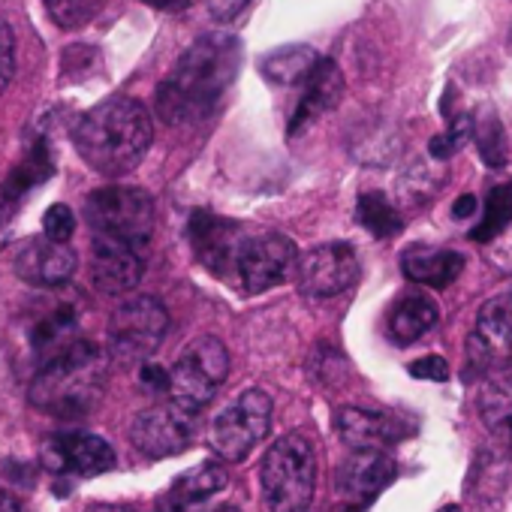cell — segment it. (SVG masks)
<instances>
[{"label": "cell", "instance_id": "25", "mask_svg": "<svg viewBox=\"0 0 512 512\" xmlns=\"http://www.w3.org/2000/svg\"><path fill=\"white\" fill-rule=\"evenodd\" d=\"M356 220L377 238H392L404 229V220H401V211L389 202L386 193H362L359 202H356Z\"/></svg>", "mask_w": 512, "mask_h": 512}, {"label": "cell", "instance_id": "17", "mask_svg": "<svg viewBox=\"0 0 512 512\" xmlns=\"http://www.w3.org/2000/svg\"><path fill=\"white\" fill-rule=\"evenodd\" d=\"M79 320H82V302L79 296L70 299V296H58L55 302H49L37 317L28 320V350L37 356V359H52L55 353H61L64 347H70L76 338V329H79Z\"/></svg>", "mask_w": 512, "mask_h": 512}, {"label": "cell", "instance_id": "29", "mask_svg": "<svg viewBox=\"0 0 512 512\" xmlns=\"http://www.w3.org/2000/svg\"><path fill=\"white\" fill-rule=\"evenodd\" d=\"M73 232H76V214L70 211V205L58 202V205H52L43 214V235L46 238L61 241V244H70Z\"/></svg>", "mask_w": 512, "mask_h": 512}, {"label": "cell", "instance_id": "6", "mask_svg": "<svg viewBox=\"0 0 512 512\" xmlns=\"http://www.w3.org/2000/svg\"><path fill=\"white\" fill-rule=\"evenodd\" d=\"M272 398L263 389H244L211 422V446L223 461H244L272 428Z\"/></svg>", "mask_w": 512, "mask_h": 512}, {"label": "cell", "instance_id": "18", "mask_svg": "<svg viewBox=\"0 0 512 512\" xmlns=\"http://www.w3.org/2000/svg\"><path fill=\"white\" fill-rule=\"evenodd\" d=\"M392 479H395V461L383 449H362V452H353L338 467V494L350 506H365Z\"/></svg>", "mask_w": 512, "mask_h": 512}, {"label": "cell", "instance_id": "30", "mask_svg": "<svg viewBox=\"0 0 512 512\" xmlns=\"http://www.w3.org/2000/svg\"><path fill=\"white\" fill-rule=\"evenodd\" d=\"M13 76H16V34L0 19V94L10 88Z\"/></svg>", "mask_w": 512, "mask_h": 512}, {"label": "cell", "instance_id": "5", "mask_svg": "<svg viewBox=\"0 0 512 512\" xmlns=\"http://www.w3.org/2000/svg\"><path fill=\"white\" fill-rule=\"evenodd\" d=\"M85 217L94 235L124 241L145 253L154 229V199L142 187H100L85 199Z\"/></svg>", "mask_w": 512, "mask_h": 512}, {"label": "cell", "instance_id": "19", "mask_svg": "<svg viewBox=\"0 0 512 512\" xmlns=\"http://www.w3.org/2000/svg\"><path fill=\"white\" fill-rule=\"evenodd\" d=\"M344 97V73L332 58H320L314 73L305 82V94L290 118V139L302 136L311 124H317L326 112H332Z\"/></svg>", "mask_w": 512, "mask_h": 512}, {"label": "cell", "instance_id": "13", "mask_svg": "<svg viewBox=\"0 0 512 512\" xmlns=\"http://www.w3.org/2000/svg\"><path fill=\"white\" fill-rule=\"evenodd\" d=\"M40 461L52 473H70V476H97L115 467V449L88 431H70V434H52L40 446Z\"/></svg>", "mask_w": 512, "mask_h": 512}, {"label": "cell", "instance_id": "31", "mask_svg": "<svg viewBox=\"0 0 512 512\" xmlns=\"http://www.w3.org/2000/svg\"><path fill=\"white\" fill-rule=\"evenodd\" d=\"M410 377L416 380H431V383H443L449 380V362L443 356H422L410 365Z\"/></svg>", "mask_w": 512, "mask_h": 512}, {"label": "cell", "instance_id": "9", "mask_svg": "<svg viewBox=\"0 0 512 512\" xmlns=\"http://www.w3.org/2000/svg\"><path fill=\"white\" fill-rule=\"evenodd\" d=\"M296 263H299L296 241L281 232H269V235L244 238L235 260V272L241 278V287L256 296L287 284L296 275Z\"/></svg>", "mask_w": 512, "mask_h": 512}, {"label": "cell", "instance_id": "11", "mask_svg": "<svg viewBox=\"0 0 512 512\" xmlns=\"http://www.w3.org/2000/svg\"><path fill=\"white\" fill-rule=\"evenodd\" d=\"M359 278V256L347 241H329L308 250L296 263L299 290L311 299H332L347 293Z\"/></svg>", "mask_w": 512, "mask_h": 512}, {"label": "cell", "instance_id": "36", "mask_svg": "<svg viewBox=\"0 0 512 512\" xmlns=\"http://www.w3.org/2000/svg\"><path fill=\"white\" fill-rule=\"evenodd\" d=\"M142 4L151 10H160V13H181V10H187L190 0H142Z\"/></svg>", "mask_w": 512, "mask_h": 512}, {"label": "cell", "instance_id": "40", "mask_svg": "<svg viewBox=\"0 0 512 512\" xmlns=\"http://www.w3.org/2000/svg\"><path fill=\"white\" fill-rule=\"evenodd\" d=\"M437 512H461V506H455V503H449V506H440Z\"/></svg>", "mask_w": 512, "mask_h": 512}, {"label": "cell", "instance_id": "22", "mask_svg": "<svg viewBox=\"0 0 512 512\" xmlns=\"http://www.w3.org/2000/svg\"><path fill=\"white\" fill-rule=\"evenodd\" d=\"M401 272L413 284H422L431 290H446L464 272V256L449 247L410 244L401 253Z\"/></svg>", "mask_w": 512, "mask_h": 512}, {"label": "cell", "instance_id": "34", "mask_svg": "<svg viewBox=\"0 0 512 512\" xmlns=\"http://www.w3.org/2000/svg\"><path fill=\"white\" fill-rule=\"evenodd\" d=\"M244 4H247V0H211V13L217 19H232L235 13L244 10Z\"/></svg>", "mask_w": 512, "mask_h": 512}, {"label": "cell", "instance_id": "41", "mask_svg": "<svg viewBox=\"0 0 512 512\" xmlns=\"http://www.w3.org/2000/svg\"><path fill=\"white\" fill-rule=\"evenodd\" d=\"M214 512H241L238 506H223V509H214Z\"/></svg>", "mask_w": 512, "mask_h": 512}, {"label": "cell", "instance_id": "32", "mask_svg": "<svg viewBox=\"0 0 512 512\" xmlns=\"http://www.w3.org/2000/svg\"><path fill=\"white\" fill-rule=\"evenodd\" d=\"M139 383L151 392H163L169 389V371L160 368V365H142L139 368Z\"/></svg>", "mask_w": 512, "mask_h": 512}, {"label": "cell", "instance_id": "14", "mask_svg": "<svg viewBox=\"0 0 512 512\" xmlns=\"http://www.w3.org/2000/svg\"><path fill=\"white\" fill-rule=\"evenodd\" d=\"M79 269V256L70 244L52 241L46 235H37L25 241L16 253V275L40 290H58L73 281Z\"/></svg>", "mask_w": 512, "mask_h": 512}, {"label": "cell", "instance_id": "24", "mask_svg": "<svg viewBox=\"0 0 512 512\" xmlns=\"http://www.w3.org/2000/svg\"><path fill=\"white\" fill-rule=\"evenodd\" d=\"M317 64H320L317 49L296 43V46H281V49L263 55L260 73L278 88H293V85H305Z\"/></svg>", "mask_w": 512, "mask_h": 512}, {"label": "cell", "instance_id": "10", "mask_svg": "<svg viewBox=\"0 0 512 512\" xmlns=\"http://www.w3.org/2000/svg\"><path fill=\"white\" fill-rule=\"evenodd\" d=\"M199 428V413L187 410L175 401L157 404L142 410L133 425H130V440L133 446L145 455V458H169V455H181Z\"/></svg>", "mask_w": 512, "mask_h": 512}, {"label": "cell", "instance_id": "39", "mask_svg": "<svg viewBox=\"0 0 512 512\" xmlns=\"http://www.w3.org/2000/svg\"><path fill=\"white\" fill-rule=\"evenodd\" d=\"M503 434H506V443H509V452H512V413L503 419Z\"/></svg>", "mask_w": 512, "mask_h": 512}, {"label": "cell", "instance_id": "15", "mask_svg": "<svg viewBox=\"0 0 512 512\" xmlns=\"http://www.w3.org/2000/svg\"><path fill=\"white\" fill-rule=\"evenodd\" d=\"M190 241H193L196 260L208 272L223 275L226 269H235L238 250L244 244V232L232 220L214 217L208 211H193V217H190Z\"/></svg>", "mask_w": 512, "mask_h": 512}, {"label": "cell", "instance_id": "21", "mask_svg": "<svg viewBox=\"0 0 512 512\" xmlns=\"http://www.w3.org/2000/svg\"><path fill=\"white\" fill-rule=\"evenodd\" d=\"M226 482H229V476L217 461L196 464L172 479V485L157 497L151 512H190L193 506L220 494L226 488Z\"/></svg>", "mask_w": 512, "mask_h": 512}, {"label": "cell", "instance_id": "7", "mask_svg": "<svg viewBox=\"0 0 512 512\" xmlns=\"http://www.w3.org/2000/svg\"><path fill=\"white\" fill-rule=\"evenodd\" d=\"M226 374H229V353L223 341L211 335L196 338L169 371L172 401L199 413L208 401H214Z\"/></svg>", "mask_w": 512, "mask_h": 512}, {"label": "cell", "instance_id": "26", "mask_svg": "<svg viewBox=\"0 0 512 512\" xmlns=\"http://www.w3.org/2000/svg\"><path fill=\"white\" fill-rule=\"evenodd\" d=\"M473 142L479 148V157L485 160V166L500 169L506 163V133L500 118L491 109H482L473 118Z\"/></svg>", "mask_w": 512, "mask_h": 512}, {"label": "cell", "instance_id": "4", "mask_svg": "<svg viewBox=\"0 0 512 512\" xmlns=\"http://www.w3.org/2000/svg\"><path fill=\"white\" fill-rule=\"evenodd\" d=\"M263 500L272 512H305L317 491V449L305 434L278 437L260 467Z\"/></svg>", "mask_w": 512, "mask_h": 512}, {"label": "cell", "instance_id": "38", "mask_svg": "<svg viewBox=\"0 0 512 512\" xmlns=\"http://www.w3.org/2000/svg\"><path fill=\"white\" fill-rule=\"evenodd\" d=\"M85 512H133L130 506H118V503H94Z\"/></svg>", "mask_w": 512, "mask_h": 512}, {"label": "cell", "instance_id": "37", "mask_svg": "<svg viewBox=\"0 0 512 512\" xmlns=\"http://www.w3.org/2000/svg\"><path fill=\"white\" fill-rule=\"evenodd\" d=\"M0 512H22V506L16 503V497H13V494L0 491Z\"/></svg>", "mask_w": 512, "mask_h": 512}, {"label": "cell", "instance_id": "20", "mask_svg": "<svg viewBox=\"0 0 512 512\" xmlns=\"http://www.w3.org/2000/svg\"><path fill=\"white\" fill-rule=\"evenodd\" d=\"M335 428L353 452H362V449H383L386 452L389 443H398L407 437V428L401 419H395L389 413H377V410H362V407L338 410Z\"/></svg>", "mask_w": 512, "mask_h": 512}, {"label": "cell", "instance_id": "12", "mask_svg": "<svg viewBox=\"0 0 512 512\" xmlns=\"http://www.w3.org/2000/svg\"><path fill=\"white\" fill-rule=\"evenodd\" d=\"M470 356L491 374L512 371V293H500L479 308L470 335Z\"/></svg>", "mask_w": 512, "mask_h": 512}, {"label": "cell", "instance_id": "27", "mask_svg": "<svg viewBox=\"0 0 512 512\" xmlns=\"http://www.w3.org/2000/svg\"><path fill=\"white\" fill-rule=\"evenodd\" d=\"M512 223V181L509 184H500L488 193V202H485V217L479 220V226L470 232L473 241H491L497 238L506 226Z\"/></svg>", "mask_w": 512, "mask_h": 512}, {"label": "cell", "instance_id": "3", "mask_svg": "<svg viewBox=\"0 0 512 512\" xmlns=\"http://www.w3.org/2000/svg\"><path fill=\"white\" fill-rule=\"evenodd\" d=\"M106 386V353L94 341H73L52 359H46L31 386L28 398L37 410L58 419L88 416Z\"/></svg>", "mask_w": 512, "mask_h": 512}, {"label": "cell", "instance_id": "16", "mask_svg": "<svg viewBox=\"0 0 512 512\" xmlns=\"http://www.w3.org/2000/svg\"><path fill=\"white\" fill-rule=\"evenodd\" d=\"M91 275H94V284L100 293L124 296L142 281V250L124 244V241H115V238L94 235Z\"/></svg>", "mask_w": 512, "mask_h": 512}, {"label": "cell", "instance_id": "33", "mask_svg": "<svg viewBox=\"0 0 512 512\" xmlns=\"http://www.w3.org/2000/svg\"><path fill=\"white\" fill-rule=\"evenodd\" d=\"M16 199L0 187V241H4V235H7V229H10V223H13V214H16Z\"/></svg>", "mask_w": 512, "mask_h": 512}, {"label": "cell", "instance_id": "8", "mask_svg": "<svg viewBox=\"0 0 512 512\" xmlns=\"http://www.w3.org/2000/svg\"><path fill=\"white\" fill-rule=\"evenodd\" d=\"M169 332V314L154 296H133L109 320V347L118 362H148Z\"/></svg>", "mask_w": 512, "mask_h": 512}, {"label": "cell", "instance_id": "2", "mask_svg": "<svg viewBox=\"0 0 512 512\" xmlns=\"http://www.w3.org/2000/svg\"><path fill=\"white\" fill-rule=\"evenodd\" d=\"M154 139V124L145 103L133 97H109L100 106L88 109L76 130L73 142L79 157L106 178H121L133 172Z\"/></svg>", "mask_w": 512, "mask_h": 512}, {"label": "cell", "instance_id": "23", "mask_svg": "<svg viewBox=\"0 0 512 512\" xmlns=\"http://www.w3.org/2000/svg\"><path fill=\"white\" fill-rule=\"evenodd\" d=\"M440 320V308L428 293H410L401 302H395L389 314V338L398 347L416 344L425 332H431Z\"/></svg>", "mask_w": 512, "mask_h": 512}, {"label": "cell", "instance_id": "28", "mask_svg": "<svg viewBox=\"0 0 512 512\" xmlns=\"http://www.w3.org/2000/svg\"><path fill=\"white\" fill-rule=\"evenodd\" d=\"M106 0H43V7L49 13V19L61 28V31H79L88 22H94V16L103 10Z\"/></svg>", "mask_w": 512, "mask_h": 512}, {"label": "cell", "instance_id": "35", "mask_svg": "<svg viewBox=\"0 0 512 512\" xmlns=\"http://www.w3.org/2000/svg\"><path fill=\"white\" fill-rule=\"evenodd\" d=\"M476 196L473 193H461L455 202H452V214L458 217V220H467V217H473L476 214Z\"/></svg>", "mask_w": 512, "mask_h": 512}, {"label": "cell", "instance_id": "1", "mask_svg": "<svg viewBox=\"0 0 512 512\" xmlns=\"http://www.w3.org/2000/svg\"><path fill=\"white\" fill-rule=\"evenodd\" d=\"M241 67V43L232 34L199 37L157 88V115L166 124H193L208 118Z\"/></svg>", "mask_w": 512, "mask_h": 512}]
</instances>
